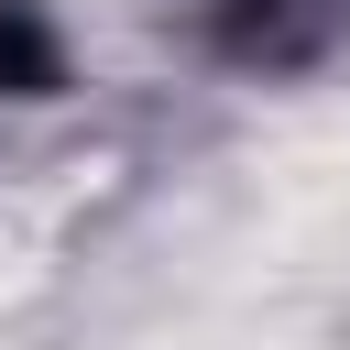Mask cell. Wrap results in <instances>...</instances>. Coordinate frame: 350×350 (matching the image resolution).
<instances>
[{
    "label": "cell",
    "mask_w": 350,
    "mask_h": 350,
    "mask_svg": "<svg viewBox=\"0 0 350 350\" xmlns=\"http://www.w3.org/2000/svg\"><path fill=\"white\" fill-rule=\"evenodd\" d=\"M208 33H219L230 66L284 77V66H317L350 33V0H208Z\"/></svg>",
    "instance_id": "6da1fadb"
}]
</instances>
